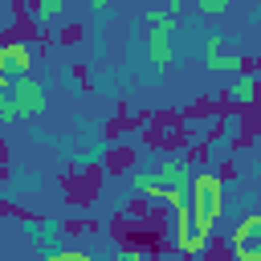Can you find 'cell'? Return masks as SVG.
Returning <instances> with one entry per match:
<instances>
[{"label": "cell", "mask_w": 261, "mask_h": 261, "mask_svg": "<svg viewBox=\"0 0 261 261\" xmlns=\"http://www.w3.org/2000/svg\"><path fill=\"white\" fill-rule=\"evenodd\" d=\"M228 249H232V257H237V261H261V212L245 216V220L232 228Z\"/></svg>", "instance_id": "obj_2"}, {"label": "cell", "mask_w": 261, "mask_h": 261, "mask_svg": "<svg viewBox=\"0 0 261 261\" xmlns=\"http://www.w3.org/2000/svg\"><path fill=\"white\" fill-rule=\"evenodd\" d=\"M49 261H86V253L82 249H57V253H49Z\"/></svg>", "instance_id": "obj_14"}, {"label": "cell", "mask_w": 261, "mask_h": 261, "mask_svg": "<svg viewBox=\"0 0 261 261\" xmlns=\"http://www.w3.org/2000/svg\"><path fill=\"white\" fill-rule=\"evenodd\" d=\"M90 8H94V12H106V8H110V0H90Z\"/></svg>", "instance_id": "obj_16"}, {"label": "cell", "mask_w": 261, "mask_h": 261, "mask_svg": "<svg viewBox=\"0 0 261 261\" xmlns=\"http://www.w3.org/2000/svg\"><path fill=\"white\" fill-rule=\"evenodd\" d=\"M8 94L16 98V106H20V114H24V118H33V114H45V106H49V98H45V86H41L37 77H29V73H20V77H16V86H12Z\"/></svg>", "instance_id": "obj_3"}, {"label": "cell", "mask_w": 261, "mask_h": 261, "mask_svg": "<svg viewBox=\"0 0 261 261\" xmlns=\"http://www.w3.org/2000/svg\"><path fill=\"white\" fill-rule=\"evenodd\" d=\"M155 171H159V179H163V188H167V192H171V188H175V192H188V188H192V179H196V175H192V167H188V159H179V155L159 159V167H155Z\"/></svg>", "instance_id": "obj_6"}, {"label": "cell", "mask_w": 261, "mask_h": 261, "mask_svg": "<svg viewBox=\"0 0 261 261\" xmlns=\"http://www.w3.org/2000/svg\"><path fill=\"white\" fill-rule=\"evenodd\" d=\"M61 12H65V0H37V4H33V16H37L41 24H53Z\"/></svg>", "instance_id": "obj_11"}, {"label": "cell", "mask_w": 261, "mask_h": 261, "mask_svg": "<svg viewBox=\"0 0 261 261\" xmlns=\"http://www.w3.org/2000/svg\"><path fill=\"white\" fill-rule=\"evenodd\" d=\"M188 196H192V216H196L200 224L216 228V220H220V212H224V179H220L216 171H200V175L192 179Z\"/></svg>", "instance_id": "obj_1"}, {"label": "cell", "mask_w": 261, "mask_h": 261, "mask_svg": "<svg viewBox=\"0 0 261 261\" xmlns=\"http://www.w3.org/2000/svg\"><path fill=\"white\" fill-rule=\"evenodd\" d=\"M188 4H200V0H188Z\"/></svg>", "instance_id": "obj_17"}, {"label": "cell", "mask_w": 261, "mask_h": 261, "mask_svg": "<svg viewBox=\"0 0 261 261\" xmlns=\"http://www.w3.org/2000/svg\"><path fill=\"white\" fill-rule=\"evenodd\" d=\"M257 90H261V77H257V73H232V82H228V98H232L237 106L253 102Z\"/></svg>", "instance_id": "obj_8"}, {"label": "cell", "mask_w": 261, "mask_h": 261, "mask_svg": "<svg viewBox=\"0 0 261 261\" xmlns=\"http://www.w3.org/2000/svg\"><path fill=\"white\" fill-rule=\"evenodd\" d=\"M196 12L200 16H220V12H228V0H200Z\"/></svg>", "instance_id": "obj_13"}, {"label": "cell", "mask_w": 261, "mask_h": 261, "mask_svg": "<svg viewBox=\"0 0 261 261\" xmlns=\"http://www.w3.org/2000/svg\"><path fill=\"white\" fill-rule=\"evenodd\" d=\"M143 24H147V29H171V33H175V29H179V16L167 12V8H147V12H143Z\"/></svg>", "instance_id": "obj_10"}, {"label": "cell", "mask_w": 261, "mask_h": 261, "mask_svg": "<svg viewBox=\"0 0 261 261\" xmlns=\"http://www.w3.org/2000/svg\"><path fill=\"white\" fill-rule=\"evenodd\" d=\"M130 188H135V192H143V196H151V200H163V196H167V188H163L159 171H151V167H139V171L130 175Z\"/></svg>", "instance_id": "obj_9"}, {"label": "cell", "mask_w": 261, "mask_h": 261, "mask_svg": "<svg viewBox=\"0 0 261 261\" xmlns=\"http://www.w3.org/2000/svg\"><path fill=\"white\" fill-rule=\"evenodd\" d=\"M163 8H167V12H175V16H184V8H188V0H163Z\"/></svg>", "instance_id": "obj_15"}, {"label": "cell", "mask_w": 261, "mask_h": 261, "mask_svg": "<svg viewBox=\"0 0 261 261\" xmlns=\"http://www.w3.org/2000/svg\"><path fill=\"white\" fill-rule=\"evenodd\" d=\"M204 65L208 69H216V73H241V53H232V49H224V37L220 33H208L204 37Z\"/></svg>", "instance_id": "obj_4"}, {"label": "cell", "mask_w": 261, "mask_h": 261, "mask_svg": "<svg viewBox=\"0 0 261 261\" xmlns=\"http://www.w3.org/2000/svg\"><path fill=\"white\" fill-rule=\"evenodd\" d=\"M0 118H4V122H16V118H24L12 94H0Z\"/></svg>", "instance_id": "obj_12"}, {"label": "cell", "mask_w": 261, "mask_h": 261, "mask_svg": "<svg viewBox=\"0 0 261 261\" xmlns=\"http://www.w3.org/2000/svg\"><path fill=\"white\" fill-rule=\"evenodd\" d=\"M147 57L151 65H171V29H147Z\"/></svg>", "instance_id": "obj_7"}, {"label": "cell", "mask_w": 261, "mask_h": 261, "mask_svg": "<svg viewBox=\"0 0 261 261\" xmlns=\"http://www.w3.org/2000/svg\"><path fill=\"white\" fill-rule=\"evenodd\" d=\"M0 69L4 73H29L33 69V45L29 41H4L0 45Z\"/></svg>", "instance_id": "obj_5"}]
</instances>
